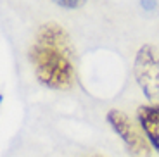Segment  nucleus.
<instances>
[{
    "label": "nucleus",
    "mask_w": 159,
    "mask_h": 157,
    "mask_svg": "<svg viewBox=\"0 0 159 157\" xmlns=\"http://www.w3.org/2000/svg\"><path fill=\"white\" fill-rule=\"evenodd\" d=\"M30 61L42 85L54 90H69L75 85V50L68 33L56 23L38 29L30 48Z\"/></svg>",
    "instance_id": "nucleus-1"
},
{
    "label": "nucleus",
    "mask_w": 159,
    "mask_h": 157,
    "mask_svg": "<svg viewBox=\"0 0 159 157\" xmlns=\"http://www.w3.org/2000/svg\"><path fill=\"white\" fill-rule=\"evenodd\" d=\"M135 79L149 102L159 105V50L152 45L139 48L133 64Z\"/></svg>",
    "instance_id": "nucleus-2"
},
{
    "label": "nucleus",
    "mask_w": 159,
    "mask_h": 157,
    "mask_svg": "<svg viewBox=\"0 0 159 157\" xmlns=\"http://www.w3.org/2000/svg\"><path fill=\"white\" fill-rule=\"evenodd\" d=\"M107 123L111 124L114 133L119 135V138L123 140L131 157H151V145H149L151 141L147 140L145 133L140 131L139 126L130 119L128 114L112 109L107 112Z\"/></svg>",
    "instance_id": "nucleus-3"
},
{
    "label": "nucleus",
    "mask_w": 159,
    "mask_h": 157,
    "mask_svg": "<svg viewBox=\"0 0 159 157\" xmlns=\"http://www.w3.org/2000/svg\"><path fill=\"white\" fill-rule=\"evenodd\" d=\"M139 121L151 145L159 150V105H143L139 109Z\"/></svg>",
    "instance_id": "nucleus-4"
},
{
    "label": "nucleus",
    "mask_w": 159,
    "mask_h": 157,
    "mask_svg": "<svg viewBox=\"0 0 159 157\" xmlns=\"http://www.w3.org/2000/svg\"><path fill=\"white\" fill-rule=\"evenodd\" d=\"M59 7L62 9H69V11H73V9H80L81 5L87 2V0H54Z\"/></svg>",
    "instance_id": "nucleus-5"
},
{
    "label": "nucleus",
    "mask_w": 159,
    "mask_h": 157,
    "mask_svg": "<svg viewBox=\"0 0 159 157\" xmlns=\"http://www.w3.org/2000/svg\"><path fill=\"white\" fill-rule=\"evenodd\" d=\"M140 5H142L143 11L152 12L156 7H157V2H156V0H140Z\"/></svg>",
    "instance_id": "nucleus-6"
}]
</instances>
